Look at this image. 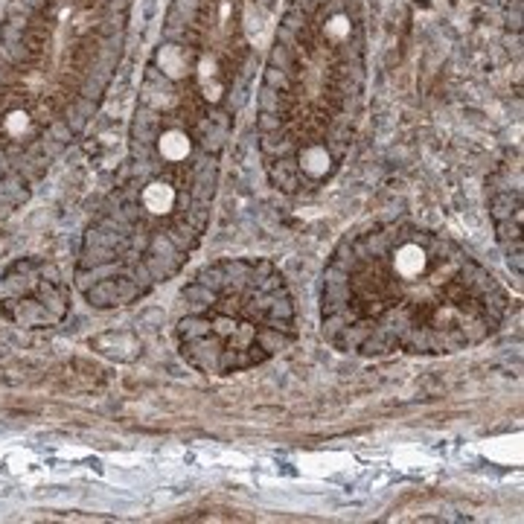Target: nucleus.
Wrapping results in <instances>:
<instances>
[{
    "label": "nucleus",
    "instance_id": "f257e3e1",
    "mask_svg": "<svg viewBox=\"0 0 524 524\" xmlns=\"http://www.w3.org/2000/svg\"><path fill=\"white\" fill-rule=\"evenodd\" d=\"M507 288L449 233L390 219L347 233L320 277V329L353 355H452L504 323Z\"/></svg>",
    "mask_w": 524,
    "mask_h": 524
},
{
    "label": "nucleus",
    "instance_id": "f03ea898",
    "mask_svg": "<svg viewBox=\"0 0 524 524\" xmlns=\"http://www.w3.org/2000/svg\"><path fill=\"white\" fill-rule=\"evenodd\" d=\"M295 338V300L269 260L228 256L184 286L175 341L198 373H245L280 355Z\"/></svg>",
    "mask_w": 524,
    "mask_h": 524
},
{
    "label": "nucleus",
    "instance_id": "7ed1b4c3",
    "mask_svg": "<svg viewBox=\"0 0 524 524\" xmlns=\"http://www.w3.org/2000/svg\"><path fill=\"white\" fill-rule=\"evenodd\" d=\"M4 129H6V135H12V137H24V131L29 129V117H27V111H12V114H6Z\"/></svg>",
    "mask_w": 524,
    "mask_h": 524
}]
</instances>
